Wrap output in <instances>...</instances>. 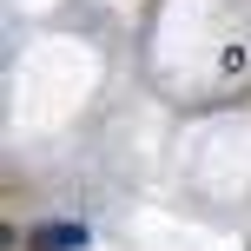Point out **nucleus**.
Returning a JSON list of instances; mask_svg holds the SVG:
<instances>
[{
	"mask_svg": "<svg viewBox=\"0 0 251 251\" xmlns=\"http://www.w3.org/2000/svg\"><path fill=\"white\" fill-rule=\"evenodd\" d=\"M33 251H86V225H40Z\"/></svg>",
	"mask_w": 251,
	"mask_h": 251,
	"instance_id": "obj_1",
	"label": "nucleus"
}]
</instances>
